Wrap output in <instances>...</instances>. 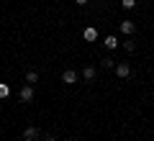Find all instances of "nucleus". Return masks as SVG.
<instances>
[{
    "label": "nucleus",
    "mask_w": 154,
    "mask_h": 141,
    "mask_svg": "<svg viewBox=\"0 0 154 141\" xmlns=\"http://www.w3.org/2000/svg\"><path fill=\"white\" fill-rule=\"evenodd\" d=\"M113 69H116V75H118V77H128V75H131V67H128L126 62H118Z\"/></svg>",
    "instance_id": "f257e3e1"
},
{
    "label": "nucleus",
    "mask_w": 154,
    "mask_h": 141,
    "mask_svg": "<svg viewBox=\"0 0 154 141\" xmlns=\"http://www.w3.org/2000/svg\"><path fill=\"white\" fill-rule=\"evenodd\" d=\"M18 98H21L23 103H31V100H33V85H26V87L21 90V95H18Z\"/></svg>",
    "instance_id": "f03ea898"
},
{
    "label": "nucleus",
    "mask_w": 154,
    "mask_h": 141,
    "mask_svg": "<svg viewBox=\"0 0 154 141\" xmlns=\"http://www.w3.org/2000/svg\"><path fill=\"white\" fill-rule=\"evenodd\" d=\"M62 82H64V85H75V82H77V72H75V69H64Z\"/></svg>",
    "instance_id": "7ed1b4c3"
},
{
    "label": "nucleus",
    "mask_w": 154,
    "mask_h": 141,
    "mask_svg": "<svg viewBox=\"0 0 154 141\" xmlns=\"http://www.w3.org/2000/svg\"><path fill=\"white\" fill-rule=\"evenodd\" d=\"M23 141H38V131L33 128V126H28V128L23 131Z\"/></svg>",
    "instance_id": "20e7f679"
},
{
    "label": "nucleus",
    "mask_w": 154,
    "mask_h": 141,
    "mask_svg": "<svg viewBox=\"0 0 154 141\" xmlns=\"http://www.w3.org/2000/svg\"><path fill=\"white\" fill-rule=\"evenodd\" d=\"M121 31L128 36V33H134V31H136V23H134V21H121Z\"/></svg>",
    "instance_id": "39448f33"
},
{
    "label": "nucleus",
    "mask_w": 154,
    "mask_h": 141,
    "mask_svg": "<svg viewBox=\"0 0 154 141\" xmlns=\"http://www.w3.org/2000/svg\"><path fill=\"white\" fill-rule=\"evenodd\" d=\"M82 36H85V41H95V38H98V31H95L93 26H88V28L82 31Z\"/></svg>",
    "instance_id": "423d86ee"
},
{
    "label": "nucleus",
    "mask_w": 154,
    "mask_h": 141,
    "mask_svg": "<svg viewBox=\"0 0 154 141\" xmlns=\"http://www.w3.org/2000/svg\"><path fill=\"white\" fill-rule=\"evenodd\" d=\"M103 44H105V49H116V46H118V38L116 36H105Z\"/></svg>",
    "instance_id": "0eeeda50"
},
{
    "label": "nucleus",
    "mask_w": 154,
    "mask_h": 141,
    "mask_svg": "<svg viewBox=\"0 0 154 141\" xmlns=\"http://www.w3.org/2000/svg\"><path fill=\"white\" fill-rule=\"evenodd\" d=\"M82 77H85V80H95V67H85V69H82Z\"/></svg>",
    "instance_id": "6e6552de"
},
{
    "label": "nucleus",
    "mask_w": 154,
    "mask_h": 141,
    "mask_svg": "<svg viewBox=\"0 0 154 141\" xmlns=\"http://www.w3.org/2000/svg\"><path fill=\"white\" fill-rule=\"evenodd\" d=\"M8 95H11V87H8L5 82H0V100H5Z\"/></svg>",
    "instance_id": "1a4fd4ad"
},
{
    "label": "nucleus",
    "mask_w": 154,
    "mask_h": 141,
    "mask_svg": "<svg viewBox=\"0 0 154 141\" xmlns=\"http://www.w3.org/2000/svg\"><path fill=\"white\" fill-rule=\"evenodd\" d=\"M26 82H28V85H36V82H38V75H36V72H28V75H26Z\"/></svg>",
    "instance_id": "9d476101"
},
{
    "label": "nucleus",
    "mask_w": 154,
    "mask_h": 141,
    "mask_svg": "<svg viewBox=\"0 0 154 141\" xmlns=\"http://www.w3.org/2000/svg\"><path fill=\"white\" fill-rule=\"evenodd\" d=\"M103 67H108V69H113V67H116V62L110 59V57H103Z\"/></svg>",
    "instance_id": "9b49d317"
},
{
    "label": "nucleus",
    "mask_w": 154,
    "mask_h": 141,
    "mask_svg": "<svg viewBox=\"0 0 154 141\" xmlns=\"http://www.w3.org/2000/svg\"><path fill=\"white\" fill-rule=\"evenodd\" d=\"M121 5H123V8H128V11H131V8L136 5V0H121Z\"/></svg>",
    "instance_id": "f8f14e48"
},
{
    "label": "nucleus",
    "mask_w": 154,
    "mask_h": 141,
    "mask_svg": "<svg viewBox=\"0 0 154 141\" xmlns=\"http://www.w3.org/2000/svg\"><path fill=\"white\" fill-rule=\"evenodd\" d=\"M75 3H77V5H88L90 0H75Z\"/></svg>",
    "instance_id": "ddd939ff"
},
{
    "label": "nucleus",
    "mask_w": 154,
    "mask_h": 141,
    "mask_svg": "<svg viewBox=\"0 0 154 141\" xmlns=\"http://www.w3.org/2000/svg\"><path fill=\"white\" fill-rule=\"evenodd\" d=\"M44 141H57V139H54V136L49 133V136H44Z\"/></svg>",
    "instance_id": "4468645a"
}]
</instances>
